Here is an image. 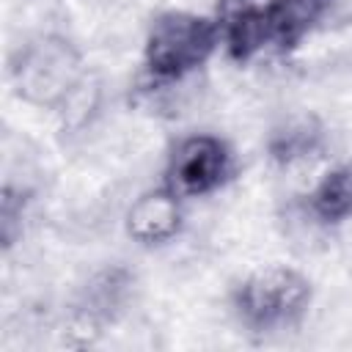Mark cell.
<instances>
[{"label":"cell","instance_id":"obj_7","mask_svg":"<svg viewBox=\"0 0 352 352\" xmlns=\"http://www.w3.org/2000/svg\"><path fill=\"white\" fill-rule=\"evenodd\" d=\"M126 234L143 248L173 242L184 228V201L165 184L143 190L126 209Z\"/></svg>","mask_w":352,"mask_h":352},{"label":"cell","instance_id":"obj_2","mask_svg":"<svg viewBox=\"0 0 352 352\" xmlns=\"http://www.w3.org/2000/svg\"><path fill=\"white\" fill-rule=\"evenodd\" d=\"M220 47L214 16L162 11L151 19L143 41V72L151 85H173L195 74Z\"/></svg>","mask_w":352,"mask_h":352},{"label":"cell","instance_id":"obj_5","mask_svg":"<svg viewBox=\"0 0 352 352\" xmlns=\"http://www.w3.org/2000/svg\"><path fill=\"white\" fill-rule=\"evenodd\" d=\"M138 289V275L124 264H107L88 275V280L74 294L69 322H66V344L69 346H91L107 324H116Z\"/></svg>","mask_w":352,"mask_h":352},{"label":"cell","instance_id":"obj_9","mask_svg":"<svg viewBox=\"0 0 352 352\" xmlns=\"http://www.w3.org/2000/svg\"><path fill=\"white\" fill-rule=\"evenodd\" d=\"M336 0H272V47L297 50L330 14Z\"/></svg>","mask_w":352,"mask_h":352},{"label":"cell","instance_id":"obj_10","mask_svg":"<svg viewBox=\"0 0 352 352\" xmlns=\"http://www.w3.org/2000/svg\"><path fill=\"white\" fill-rule=\"evenodd\" d=\"M305 209L324 226L352 220V162L330 168L305 195Z\"/></svg>","mask_w":352,"mask_h":352},{"label":"cell","instance_id":"obj_11","mask_svg":"<svg viewBox=\"0 0 352 352\" xmlns=\"http://www.w3.org/2000/svg\"><path fill=\"white\" fill-rule=\"evenodd\" d=\"M99 107H102V80L88 72L82 77V82L72 91V96L55 113L60 116L63 129L80 132V129H85L99 116Z\"/></svg>","mask_w":352,"mask_h":352},{"label":"cell","instance_id":"obj_8","mask_svg":"<svg viewBox=\"0 0 352 352\" xmlns=\"http://www.w3.org/2000/svg\"><path fill=\"white\" fill-rule=\"evenodd\" d=\"M327 143V129L314 113H289L267 135V157L280 168H294L314 160Z\"/></svg>","mask_w":352,"mask_h":352},{"label":"cell","instance_id":"obj_1","mask_svg":"<svg viewBox=\"0 0 352 352\" xmlns=\"http://www.w3.org/2000/svg\"><path fill=\"white\" fill-rule=\"evenodd\" d=\"M85 74L88 66L80 47L60 33H36L8 58L14 96L38 110H58Z\"/></svg>","mask_w":352,"mask_h":352},{"label":"cell","instance_id":"obj_3","mask_svg":"<svg viewBox=\"0 0 352 352\" xmlns=\"http://www.w3.org/2000/svg\"><path fill=\"white\" fill-rule=\"evenodd\" d=\"M314 302V283L305 272L272 264L253 270L231 289V311L250 333H280L297 327Z\"/></svg>","mask_w":352,"mask_h":352},{"label":"cell","instance_id":"obj_6","mask_svg":"<svg viewBox=\"0 0 352 352\" xmlns=\"http://www.w3.org/2000/svg\"><path fill=\"white\" fill-rule=\"evenodd\" d=\"M214 22L220 47L236 63H248L272 47V0H217Z\"/></svg>","mask_w":352,"mask_h":352},{"label":"cell","instance_id":"obj_12","mask_svg":"<svg viewBox=\"0 0 352 352\" xmlns=\"http://www.w3.org/2000/svg\"><path fill=\"white\" fill-rule=\"evenodd\" d=\"M33 201V192L22 184H3L0 192V239H3V250H11L16 245V239L22 236V226L28 217V206Z\"/></svg>","mask_w":352,"mask_h":352},{"label":"cell","instance_id":"obj_4","mask_svg":"<svg viewBox=\"0 0 352 352\" xmlns=\"http://www.w3.org/2000/svg\"><path fill=\"white\" fill-rule=\"evenodd\" d=\"M236 176V154L220 135L212 132H192L173 143L162 184L173 190L182 201L206 198L223 190Z\"/></svg>","mask_w":352,"mask_h":352}]
</instances>
